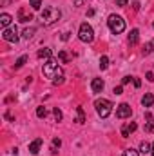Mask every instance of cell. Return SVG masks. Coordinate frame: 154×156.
I'll use <instances>...</instances> for the list:
<instances>
[{"label":"cell","mask_w":154,"mask_h":156,"mask_svg":"<svg viewBox=\"0 0 154 156\" xmlns=\"http://www.w3.org/2000/svg\"><path fill=\"white\" fill-rule=\"evenodd\" d=\"M42 73H44V76H45V78H51V80L64 78V71H62V67H60V66H58V62H56V60H53V58H49V60L44 64Z\"/></svg>","instance_id":"obj_1"},{"label":"cell","mask_w":154,"mask_h":156,"mask_svg":"<svg viewBox=\"0 0 154 156\" xmlns=\"http://www.w3.org/2000/svg\"><path fill=\"white\" fill-rule=\"evenodd\" d=\"M60 16H62L60 9H58V7H53V5H49V7H45V9L42 11V22H44V26L54 24L56 20H60Z\"/></svg>","instance_id":"obj_2"},{"label":"cell","mask_w":154,"mask_h":156,"mask_svg":"<svg viewBox=\"0 0 154 156\" xmlns=\"http://www.w3.org/2000/svg\"><path fill=\"white\" fill-rule=\"evenodd\" d=\"M94 107H96V113L100 118H107L113 113V104L107 100V98H98L94 102Z\"/></svg>","instance_id":"obj_3"},{"label":"cell","mask_w":154,"mask_h":156,"mask_svg":"<svg viewBox=\"0 0 154 156\" xmlns=\"http://www.w3.org/2000/svg\"><path fill=\"white\" fill-rule=\"evenodd\" d=\"M107 26H109V29H111L114 35H120V33L125 31V20H123L120 15H111V16L107 18Z\"/></svg>","instance_id":"obj_4"},{"label":"cell","mask_w":154,"mask_h":156,"mask_svg":"<svg viewBox=\"0 0 154 156\" xmlns=\"http://www.w3.org/2000/svg\"><path fill=\"white\" fill-rule=\"evenodd\" d=\"M78 38L82 40V42H85V44H91V42L94 40V31H93V27H91L87 22L80 24V29H78Z\"/></svg>","instance_id":"obj_5"},{"label":"cell","mask_w":154,"mask_h":156,"mask_svg":"<svg viewBox=\"0 0 154 156\" xmlns=\"http://www.w3.org/2000/svg\"><path fill=\"white\" fill-rule=\"evenodd\" d=\"M2 38L5 40V42H18V29H16V26H13V27H5L4 31H2Z\"/></svg>","instance_id":"obj_6"},{"label":"cell","mask_w":154,"mask_h":156,"mask_svg":"<svg viewBox=\"0 0 154 156\" xmlns=\"http://www.w3.org/2000/svg\"><path fill=\"white\" fill-rule=\"evenodd\" d=\"M131 115H132V109H131L129 104H120V105L116 107V116L120 118V120H123V118H131Z\"/></svg>","instance_id":"obj_7"},{"label":"cell","mask_w":154,"mask_h":156,"mask_svg":"<svg viewBox=\"0 0 154 156\" xmlns=\"http://www.w3.org/2000/svg\"><path fill=\"white\" fill-rule=\"evenodd\" d=\"M103 87H105V83H103L102 78H93V82H91V89H93V93H102Z\"/></svg>","instance_id":"obj_8"},{"label":"cell","mask_w":154,"mask_h":156,"mask_svg":"<svg viewBox=\"0 0 154 156\" xmlns=\"http://www.w3.org/2000/svg\"><path fill=\"white\" fill-rule=\"evenodd\" d=\"M42 144H44V140H42V138L33 140V142L29 144V153H31V154H38V153H40V147H42Z\"/></svg>","instance_id":"obj_9"},{"label":"cell","mask_w":154,"mask_h":156,"mask_svg":"<svg viewBox=\"0 0 154 156\" xmlns=\"http://www.w3.org/2000/svg\"><path fill=\"white\" fill-rule=\"evenodd\" d=\"M18 20H20V22H29V20H33V15H31L26 7H20V9H18Z\"/></svg>","instance_id":"obj_10"},{"label":"cell","mask_w":154,"mask_h":156,"mask_svg":"<svg viewBox=\"0 0 154 156\" xmlns=\"http://www.w3.org/2000/svg\"><path fill=\"white\" fill-rule=\"evenodd\" d=\"M136 127H138V125H136L134 122H131V123H125V125L121 127V136H123V138H127L131 133H134V131H136Z\"/></svg>","instance_id":"obj_11"},{"label":"cell","mask_w":154,"mask_h":156,"mask_svg":"<svg viewBox=\"0 0 154 156\" xmlns=\"http://www.w3.org/2000/svg\"><path fill=\"white\" fill-rule=\"evenodd\" d=\"M11 22H13V16H11V15H7V13H2V15H0V26H2L4 29L9 27Z\"/></svg>","instance_id":"obj_12"},{"label":"cell","mask_w":154,"mask_h":156,"mask_svg":"<svg viewBox=\"0 0 154 156\" xmlns=\"http://www.w3.org/2000/svg\"><path fill=\"white\" fill-rule=\"evenodd\" d=\"M142 104H143V107H151V105H154V94L152 93H145L143 98H142Z\"/></svg>","instance_id":"obj_13"},{"label":"cell","mask_w":154,"mask_h":156,"mask_svg":"<svg viewBox=\"0 0 154 156\" xmlns=\"http://www.w3.org/2000/svg\"><path fill=\"white\" fill-rule=\"evenodd\" d=\"M138 38H140V31H138V29H132L131 35H129V44H131V45H136V44H138Z\"/></svg>","instance_id":"obj_14"},{"label":"cell","mask_w":154,"mask_h":156,"mask_svg":"<svg viewBox=\"0 0 154 156\" xmlns=\"http://www.w3.org/2000/svg\"><path fill=\"white\" fill-rule=\"evenodd\" d=\"M51 55H53V53H51V49H49V47H44V49H40V51H38V58H45V60H49V58H51Z\"/></svg>","instance_id":"obj_15"},{"label":"cell","mask_w":154,"mask_h":156,"mask_svg":"<svg viewBox=\"0 0 154 156\" xmlns=\"http://www.w3.org/2000/svg\"><path fill=\"white\" fill-rule=\"evenodd\" d=\"M151 149H152V145H151L149 142H142V144H140V153L147 154V153H151Z\"/></svg>","instance_id":"obj_16"},{"label":"cell","mask_w":154,"mask_h":156,"mask_svg":"<svg viewBox=\"0 0 154 156\" xmlns=\"http://www.w3.org/2000/svg\"><path fill=\"white\" fill-rule=\"evenodd\" d=\"M76 122L78 123H85V113L82 107H76Z\"/></svg>","instance_id":"obj_17"},{"label":"cell","mask_w":154,"mask_h":156,"mask_svg":"<svg viewBox=\"0 0 154 156\" xmlns=\"http://www.w3.org/2000/svg\"><path fill=\"white\" fill-rule=\"evenodd\" d=\"M143 55H151V53H154V38L149 42V44H145V47H143V51H142Z\"/></svg>","instance_id":"obj_18"},{"label":"cell","mask_w":154,"mask_h":156,"mask_svg":"<svg viewBox=\"0 0 154 156\" xmlns=\"http://www.w3.org/2000/svg\"><path fill=\"white\" fill-rule=\"evenodd\" d=\"M60 145H62V140H60V138H54V140H53L51 153H54V154H56V153H58V149H60Z\"/></svg>","instance_id":"obj_19"},{"label":"cell","mask_w":154,"mask_h":156,"mask_svg":"<svg viewBox=\"0 0 154 156\" xmlns=\"http://www.w3.org/2000/svg\"><path fill=\"white\" fill-rule=\"evenodd\" d=\"M33 35H35V27H27V29H24V33H22V37L26 40L33 38Z\"/></svg>","instance_id":"obj_20"},{"label":"cell","mask_w":154,"mask_h":156,"mask_svg":"<svg viewBox=\"0 0 154 156\" xmlns=\"http://www.w3.org/2000/svg\"><path fill=\"white\" fill-rule=\"evenodd\" d=\"M37 116H38V118H45V116H47V109H45L44 105L37 107Z\"/></svg>","instance_id":"obj_21"},{"label":"cell","mask_w":154,"mask_h":156,"mask_svg":"<svg viewBox=\"0 0 154 156\" xmlns=\"http://www.w3.org/2000/svg\"><path fill=\"white\" fill-rule=\"evenodd\" d=\"M53 115H54V120H56V122H62L64 115H62V111H60L58 107H54V109H53Z\"/></svg>","instance_id":"obj_22"},{"label":"cell","mask_w":154,"mask_h":156,"mask_svg":"<svg viewBox=\"0 0 154 156\" xmlns=\"http://www.w3.org/2000/svg\"><path fill=\"white\" fill-rule=\"evenodd\" d=\"M109 67V58L107 56H102L100 58V69H107Z\"/></svg>","instance_id":"obj_23"},{"label":"cell","mask_w":154,"mask_h":156,"mask_svg":"<svg viewBox=\"0 0 154 156\" xmlns=\"http://www.w3.org/2000/svg\"><path fill=\"white\" fill-rule=\"evenodd\" d=\"M26 62H27V56H26V55H24V56H20V58H18V60H16V64H15V67H16V69H18V67H22V66H24V64H26Z\"/></svg>","instance_id":"obj_24"},{"label":"cell","mask_w":154,"mask_h":156,"mask_svg":"<svg viewBox=\"0 0 154 156\" xmlns=\"http://www.w3.org/2000/svg\"><path fill=\"white\" fill-rule=\"evenodd\" d=\"M123 156H140V151H136V149H127V151H123Z\"/></svg>","instance_id":"obj_25"},{"label":"cell","mask_w":154,"mask_h":156,"mask_svg":"<svg viewBox=\"0 0 154 156\" xmlns=\"http://www.w3.org/2000/svg\"><path fill=\"white\" fill-rule=\"evenodd\" d=\"M29 5L33 9H40L42 7V0H29Z\"/></svg>","instance_id":"obj_26"},{"label":"cell","mask_w":154,"mask_h":156,"mask_svg":"<svg viewBox=\"0 0 154 156\" xmlns=\"http://www.w3.org/2000/svg\"><path fill=\"white\" fill-rule=\"evenodd\" d=\"M58 58H60V60H62L64 64H65V62L69 60V56H67V53H65V51H60V53H58Z\"/></svg>","instance_id":"obj_27"},{"label":"cell","mask_w":154,"mask_h":156,"mask_svg":"<svg viewBox=\"0 0 154 156\" xmlns=\"http://www.w3.org/2000/svg\"><path fill=\"white\" fill-rule=\"evenodd\" d=\"M145 131H147V133H154V120H152V122H149V123L145 125Z\"/></svg>","instance_id":"obj_28"},{"label":"cell","mask_w":154,"mask_h":156,"mask_svg":"<svg viewBox=\"0 0 154 156\" xmlns=\"http://www.w3.org/2000/svg\"><path fill=\"white\" fill-rule=\"evenodd\" d=\"M127 2H129V0H116V5H118V7H125Z\"/></svg>","instance_id":"obj_29"},{"label":"cell","mask_w":154,"mask_h":156,"mask_svg":"<svg viewBox=\"0 0 154 156\" xmlns=\"http://www.w3.org/2000/svg\"><path fill=\"white\" fill-rule=\"evenodd\" d=\"M114 94H121L123 93V85H118V87H114V91H113Z\"/></svg>","instance_id":"obj_30"},{"label":"cell","mask_w":154,"mask_h":156,"mask_svg":"<svg viewBox=\"0 0 154 156\" xmlns=\"http://www.w3.org/2000/svg\"><path fill=\"white\" fill-rule=\"evenodd\" d=\"M134 76H123V80H121V85H125V83H129L131 80H132Z\"/></svg>","instance_id":"obj_31"},{"label":"cell","mask_w":154,"mask_h":156,"mask_svg":"<svg viewBox=\"0 0 154 156\" xmlns=\"http://www.w3.org/2000/svg\"><path fill=\"white\" fill-rule=\"evenodd\" d=\"M145 78H147L149 82H154V73H151V71H149V73L145 75Z\"/></svg>","instance_id":"obj_32"},{"label":"cell","mask_w":154,"mask_h":156,"mask_svg":"<svg viewBox=\"0 0 154 156\" xmlns=\"http://www.w3.org/2000/svg\"><path fill=\"white\" fill-rule=\"evenodd\" d=\"M132 82H134V85H136V87H140V85H142V82H140V78H132Z\"/></svg>","instance_id":"obj_33"},{"label":"cell","mask_w":154,"mask_h":156,"mask_svg":"<svg viewBox=\"0 0 154 156\" xmlns=\"http://www.w3.org/2000/svg\"><path fill=\"white\" fill-rule=\"evenodd\" d=\"M62 40L67 42V40H69V33H64V35H62Z\"/></svg>","instance_id":"obj_34"},{"label":"cell","mask_w":154,"mask_h":156,"mask_svg":"<svg viewBox=\"0 0 154 156\" xmlns=\"http://www.w3.org/2000/svg\"><path fill=\"white\" fill-rule=\"evenodd\" d=\"M151 154L154 156V144H152V149H151Z\"/></svg>","instance_id":"obj_35"},{"label":"cell","mask_w":154,"mask_h":156,"mask_svg":"<svg viewBox=\"0 0 154 156\" xmlns=\"http://www.w3.org/2000/svg\"><path fill=\"white\" fill-rule=\"evenodd\" d=\"M152 27H154V24H152Z\"/></svg>","instance_id":"obj_36"}]
</instances>
